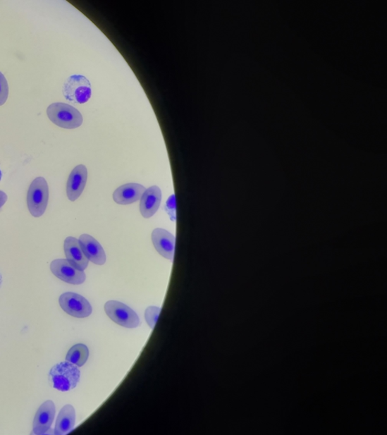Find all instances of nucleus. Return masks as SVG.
<instances>
[{"mask_svg": "<svg viewBox=\"0 0 387 435\" xmlns=\"http://www.w3.org/2000/svg\"><path fill=\"white\" fill-rule=\"evenodd\" d=\"M76 412L74 407L68 405L63 407L57 417L54 434L64 435L74 429Z\"/></svg>", "mask_w": 387, "mask_h": 435, "instance_id": "2eb2a0df", "label": "nucleus"}, {"mask_svg": "<svg viewBox=\"0 0 387 435\" xmlns=\"http://www.w3.org/2000/svg\"><path fill=\"white\" fill-rule=\"evenodd\" d=\"M49 375L54 388L61 391H68L77 387L80 371L76 365L68 362H61L51 369Z\"/></svg>", "mask_w": 387, "mask_h": 435, "instance_id": "f03ea898", "label": "nucleus"}, {"mask_svg": "<svg viewBox=\"0 0 387 435\" xmlns=\"http://www.w3.org/2000/svg\"><path fill=\"white\" fill-rule=\"evenodd\" d=\"M2 283H3L2 274H0V288H1Z\"/></svg>", "mask_w": 387, "mask_h": 435, "instance_id": "412c9836", "label": "nucleus"}, {"mask_svg": "<svg viewBox=\"0 0 387 435\" xmlns=\"http://www.w3.org/2000/svg\"><path fill=\"white\" fill-rule=\"evenodd\" d=\"M65 253L67 260L80 271H85L88 267L89 260L83 253L79 240L68 237L65 240Z\"/></svg>", "mask_w": 387, "mask_h": 435, "instance_id": "ddd939ff", "label": "nucleus"}, {"mask_svg": "<svg viewBox=\"0 0 387 435\" xmlns=\"http://www.w3.org/2000/svg\"><path fill=\"white\" fill-rule=\"evenodd\" d=\"M50 269L56 278L70 284L80 285L86 281L85 273L73 266L67 259L52 261Z\"/></svg>", "mask_w": 387, "mask_h": 435, "instance_id": "0eeeda50", "label": "nucleus"}, {"mask_svg": "<svg viewBox=\"0 0 387 435\" xmlns=\"http://www.w3.org/2000/svg\"><path fill=\"white\" fill-rule=\"evenodd\" d=\"M89 355L87 346L83 344H78L69 350L66 356V362L80 367L87 363Z\"/></svg>", "mask_w": 387, "mask_h": 435, "instance_id": "dca6fc26", "label": "nucleus"}, {"mask_svg": "<svg viewBox=\"0 0 387 435\" xmlns=\"http://www.w3.org/2000/svg\"><path fill=\"white\" fill-rule=\"evenodd\" d=\"M2 177H3V173H2L1 169H0V182H1Z\"/></svg>", "mask_w": 387, "mask_h": 435, "instance_id": "4be33fe9", "label": "nucleus"}, {"mask_svg": "<svg viewBox=\"0 0 387 435\" xmlns=\"http://www.w3.org/2000/svg\"><path fill=\"white\" fill-rule=\"evenodd\" d=\"M162 199L160 188L152 186L145 190L140 199V212L145 219L152 218L158 212Z\"/></svg>", "mask_w": 387, "mask_h": 435, "instance_id": "f8f14e48", "label": "nucleus"}, {"mask_svg": "<svg viewBox=\"0 0 387 435\" xmlns=\"http://www.w3.org/2000/svg\"><path fill=\"white\" fill-rule=\"evenodd\" d=\"M176 197L173 195L169 198L168 201H167L166 205L167 211L169 212V214L173 218L176 217Z\"/></svg>", "mask_w": 387, "mask_h": 435, "instance_id": "6ab92c4d", "label": "nucleus"}, {"mask_svg": "<svg viewBox=\"0 0 387 435\" xmlns=\"http://www.w3.org/2000/svg\"><path fill=\"white\" fill-rule=\"evenodd\" d=\"M80 247L89 261L98 265L106 262V254L101 244L89 235H82L79 238Z\"/></svg>", "mask_w": 387, "mask_h": 435, "instance_id": "9b49d317", "label": "nucleus"}, {"mask_svg": "<svg viewBox=\"0 0 387 435\" xmlns=\"http://www.w3.org/2000/svg\"><path fill=\"white\" fill-rule=\"evenodd\" d=\"M8 97V86L4 74L0 72V106L4 105Z\"/></svg>", "mask_w": 387, "mask_h": 435, "instance_id": "a211bd4d", "label": "nucleus"}, {"mask_svg": "<svg viewBox=\"0 0 387 435\" xmlns=\"http://www.w3.org/2000/svg\"><path fill=\"white\" fill-rule=\"evenodd\" d=\"M56 416V407L54 401L47 400L38 409L34 423V433L38 435L47 434L54 423Z\"/></svg>", "mask_w": 387, "mask_h": 435, "instance_id": "1a4fd4ad", "label": "nucleus"}, {"mask_svg": "<svg viewBox=\"0 0 387 435\" xmlns=\"http://www.w3.org/2000/svg\"><path fill=\"white\" fill-rule=\"evenodd\" d=\"M8 197L6 194L2 190H0V208H2L4 204L6 203Z\"/></svg>", "mask_w": 387, "mask_h": 435, "instance_id": "aec40b11", "label": "nucleus"}, {"mask_svg": "<svg viewBox=\"0 0 387 435\" xmlns=\"http://www.w3.org/2000/svg\"><path fill=\"white\" fill-rule=\"evenodd\" d=\"M59 305L63 311L78 318L87 317L92 312L90 303L85 297L75 293L62 294L59 298Z\"/></svg>", "mask_w": 387, "mask_h": 435, "instance_id": "423d86ee", "label": "nucleus"}, {"mask_svg": "<svg viewBox=\"0 0 387 435\" xmlns=\"http://www.w3.org/2000/svg\"><path fill=\"white\" fill-rule=\"evenodd\" d=\"M49 201V186L46 179L38 177L29 187L27 207L31 215L39 218L45 214Z\"/></svg>", "mask_w": 387, "mask_h": 435, "instance_id": "7ed1b4c3", "label": "nucleus"}, {"mask_svg": "<svg viewBox=\"0 0 387 435\" xmlns=\"http://www.w3.org/2000/svg\"><path fill=\"white\" fill-rule=\"evenodd\" d=\"M161 309L159 307L150 306L145 313V321L151 328H154L158 322Z\"/></svg>", "mask_w": 387, "mask_h": 435, "instance_id": "f3484780", "label": "nucleus"}, {"mask_svg": "<svg viewBox=\"0 0 387 435\" xmlns=\"http://www.w3.org/2000/svg\"><path fill=\"white\" fill-rule=\"evenodd\" d=\"M47 112L49 119L61 128L74 130L82 124L81 113L70 104L54 103L49 106Z\"/></svg>", "mask_w": 387, "mask_h": 435, "instance_id": "f257e3e1", "label": "nucleus"}, {"mask_svg": "<svg viewBox=\"0 0 387 435\" xmlns=\"http://www.w3.org/2000/svg\"><path fill=\"white\" fill-rule=\"evenodd\" d=\"M104 311L114 323L123 327L132 329L140 325L138 314L122 302L109 301L104 305Z\"/></svg>", "mask_w": 387, "mask_h": 435, "instance_id": "39448f33", "label": "nucleus"}, {"mask_svg": "<svg viewBox=\"0 0 387 435\" xmlns=\"http://www.w3.org/2000/svg\"><path fill=\"white\" fill-rule=\"evenodd\" d=\"M145 190V188L140 184H125L115 190L113 199L118 204L129 205L140 200Z\"/></svg>", "mask_w": 387, "mask_h": 435, "instance_id": "4468645a", "label": "nucleus"}, {"mask_svg": "<svg viewBox=\"0 0 387 435\" xmlns=\"http://www.w3.org/2000/svg\"><path fill=\"white\" fill-rule=\"evenodd\" d=\"M62 91L66 100L75 104H85L91 98V83L85 76L76 74L66 80Z\"/></svg>", "mask_w": 387, "mask_h": 435, "instance_id": "20e7f679", "label": "nucleus"}, {"mask_svg": "<svg viewBox=\"0 0 387 435\" xmlns=\"http://www.w3.org/2000/svg\"><path fill=\"white\" fill-rule=\"evenodd\" d=\"M88 177L87 169L85 165H79L73 169L67 183V196L74 202L85 190Z\"/></svg>", "mask_w": 387, "mask_h": 435, "instance_id": "6e6552de", "label": "nucleus"}, {"mask_svg": "<svg viewBox=\"0 0 387 435\" xmlns=\"http://www.w3.org/2000/svg\"><path fill=\"white\" fill-rule=\"evenodd\" d=\"M153 245L165 259L173 260L176 238L171 233L162 228H156L152 235Z\"/></svg>", "mask_w": 387, "mask_h": 435, "instance_id": "9d476101", "label": "nucleus"}]
</instances>
